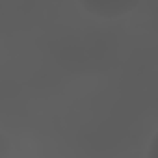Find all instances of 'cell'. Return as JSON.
Listing matches in <instances>:
<instances>
[{
	"label": "cell",
	"instance_id": "cell-1",
	"mask_svg": "<svg viewBox=\"0 0 158 158\" xmlns=\"http://www.w3.org/2000/svg\"><path fill=\"white\" fill-rule=\"evenodd\" d=\"M88 13L101 19H119L132 13L139 0H78Z\"/></svg>",
	"mask_w": 158,
	"mask_h": 158
},
{
	"label": "cell",
	"instance_id": "cell-2",
	"mask_svg": "<svg viewBox=\"0 0 158 158\" xmlns=\"http://www.w3.org/2000/svg\"><path fill=\"white\" fill-rule=\"evenodd\" d=\"M147 154H149L151 158H158V130H156V134H154L152 139H151V145H149Z\"/></svg>",
	"mask_w": 158,
	"mask_h": 158
}]
</instances>
